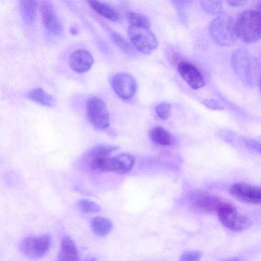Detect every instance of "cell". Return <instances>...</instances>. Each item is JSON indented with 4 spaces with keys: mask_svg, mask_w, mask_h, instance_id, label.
<instances>
[{
    "mask_svg": "<svg viewBox=\"0 0 261 261\" xmlns=\"http://www.w3.org/2000/svg\"><path fill=\"white\" fill-rule=\"evenodd\" d=\"M231 65L236 74L244 84L253 87L259 81L260 64L248 50L238 49L234 51L231 57Z\"/></svg>",
    "mask_w": 261,
    "mask_h": 261,
    "instance_id": "obj_1",
    "label": "cell"
},
{
    "mask_svg": "<svg viewBox=\"0 0 261 261\" xmlns=\"http://www.w3.org/2000/svg\"><path fill=\"white\" fill-rule=\"evenodd\" d=\"M237 37L247 43L256 42L261 39V13L248 10L242 12L235 22Z\"/></svg>",
    "mask_w": 261,
    "mask_h": 261,
    "instance_id": "obj_2",
    "label": "cell"
},
{
    "mask_svg": "<svg viewBox=\"0 0 261 261\" xmlns=\"http://www.w3.org/2000/svg\"><path fill=\"white\" fill-rule=\"evenodd\" d=\"M209 33L213 40L221 46L232 45L238 38L235 23L230 16L226 14H221L212 21Z\"/></svg>",
    "mask_w": 261,
    "mask_h": 261,
    "instance_id": "obj_3",
    "label": "cell"
},
{
    "mask_svg": "<svg viewBox=\"0 0 261 261\" xmlns=\"http://www.w3.org/2000/svg\"><path fill=\"white\" fill-rule=\"evenodd\" d=\"M217 213L222 224L231 230L241 231L251 224L249 218L240 214L235 206L229 203L223 201Z\"/></svg>",
    "mask_w": 261,
    "mask_h": 261,
    "instance_id": "obj_4",
    "label": "cell"
},
{
    "mask_svg": "<svg viewBox=\"0 0 261 261\" xmlns=\"http://www.w3.org/2000/svg\"><path fill=\"white\" fill-rule=\"evenodd\" d=\"M127 32L132 43L139 51L149 54L156 48L157 39L149 28L129 25Z\"/></svg>",
    "mask_w": 261,
    "mask_h": 261,
    "instance_id": "obj_5",
    "label": "cell"
},
{
    "mask_svg": "<svg viewBox=\"0 0 261 261\" xmlns=\"http://www.w3.org/2000/svg\"><path fill=\"white\" fill-rule=\"evenodd\" d=\"M86 112L89 122L95 128L102 130L109 126V113L105 102L99 97L93 96L89 98Z\"/></svg>",
    "mask_w": 261,
    "mask_h": 261,
    "instance_id": "obj_6",
    "label": "cell"
},
{
    "mask_svg": "<svg viewBox=\"0 0 261 261\" xmlns=\"http://www.w3.org/2000/svg\"><path fill=\"white\" fill-rule=\"evenodd\" d=\"M51 242V237L48 234L30 236L22 240L20 249L25 256L31 259H37L47 252Z\"/></svg>",
    "mask_w": 261,
    "mask_h": 261,
    "instance_id": "obj_7",
    "label": "cell"
},
{
    "mask_svg": "<svg viewBox=\"0 0 261 261\" xmlns=\"http://www.w3.org/2000/svg\"><path fill=\"white\" fill-rule=\"evenodd\" d=\"M229 191L233 197L241 202L250 204H261V187L239 182L231 185Z\"/></svg>",
    "mask_w": 261,
    "mask_h": 261,
    "instance_id": "obj_8",
    "label": "cell"
},
{
    "mask_svg": "<svg viewBox=\"0 0 261 261\" xmlns=\"http://www.w3.org/2000/svg\"><path fill=\"white\" fill-rule=\"evenodd\" d=\"M111 85L115 93L123 99L132 97L137 89V84L134 77L123 72L118 73L113 77Z\"/></svg>",
    "mask_w": 261,
    "mask_h": 261,
    "instance_id": "obj_9",
    "label": "cell"
},
{
    "mask_svg": "<svg viewBox=\"0 0 261 261\" xmlns=\"http://www.w3.org/2000/svg\"><path fill=\"white\" fill-rule=\"evenodd\" d=\"M190 199L194 206L207 213L217 212L223 201L217 196L204 192H194Z\"/></svg>",
    "mask_w": 261,
    "mask_h": 261,
    "instance_id": "obj_10",
    "label": "cell"
},
{
    "mask_svg": "<svg viewBox=\"0 0 261 261\" xmlns=\"http://www.w3.org/2000/svg\"><path fill=\"white\" fill-rule=\"evenodd\" d=\"M41 19L45 28L55 35L60 34L63 26L52 4L48 1H43L40 6Z\"/></svg>",
    "mask_w": 261,
    "mask_h": 261,
    "instance_id": "obj_11",
    "label": "cell"
},
{
    "mask_svg": "<svg viewBox=\"0 0 261 261\" xmlns=\"http://www.w3.org/2000/svg\"><path fill=\"white\" fill-rule=\"evenodd\" d=\"M177 71L180 76L191 88L198 89L205 85V81L202 74L191 63L181 62L178 65Z\"/></svg>",
    "mask_w": 261,
    "mask_h": 261,
    "instance_id": "obj_12",
    "label": "cell"
},
{
    "mask_svg": "<svg viewBox=\"0 0 261 261\" xmlns=\"http://www.w3.org/2000/svg\"><path fill=\"white\" fill-rule=\"evenodd\" d=\"M93 63L91 54L85 49H78L72 53L69 58V64L71 68L79 73L88 71Z\"/></svg>",
    "mask_w": 261,
    "mask_h": 261,
    "instance_id": "obj_13",
    "label": "cell"
},
{
    "mask_svg": "<svg viewBox=\"0 0 261 261\" xmlns=\"http://www.w3.org/2000/svg\"><path fill=\"white\" fill-rule=\"evenodd\" d=\"M79 260V253L74 242L69 237H64L61 241L58 261Z\"/></svg>",
    "mask_w": 261,
    "mask_h": 261,
    "instance_id": "obj_14",
    "label": "cell"
},
{
    "mask_svg": "<svg viewBox=\"0 0 261 261\" xmlns=\"http://www.w3.org/2000/svg\"><path fill=\"white\" fill-rule=\"evenodd\" d=\"M88 3L100 16L112 21H117L119 19V12L113 7L97 1H89Z\"/></svg>",
    "mask_w": 261,
    "mask_h": 261,
    "instance_id": "obj_15",
    "label": "cell"
},
{
    "mask_svg": "<svg viewBox=\"0 0 261 261\" xmlns=\"http://www.w3.org/2000/svg\"><path fill=\"white\" fill-rule=\"evenodd\" d=\"M149 137L154 143L161 146H169L174 142L171 134L161 126L152 128L149 132Z\"/></svg>",
    "mask_w": 261,
    "mask_h": 261,
    "instance_id": "obj_16",
    "label": "cell"
},
{
    "mask_svg": "<svg viewBox=\"0 0 261 261\" xmlns=\"http://www.w3.org/2000/svg\"><path fill=\"white\" fill-rule=\"evenodd\" d=\"M27 96L31 100L46 107H53L56 103L52 95L40 88L32 89L27 94Z\"/></svg>",
    "mask_w": 261,
    "mask_h": 261,
    "instance_id": "obj_17",
    "label": "cell"
},
{
    "mask_svg": "<svg viewBox=\"0 0 261 261\" xmlns=\"http://www.w3.org/2000/svg\"><path fill=\"white\" fill-rule=\"evenodd\" d=\"M118 147L109 144H99L91 147L87 152L88 161L110 156Z\"/></svg>",
    "mask_w": 261,
    "mask_h": 261,
    "instance_id": "obj_18",
    "label": "cell"
},
{
    "mask_svg": "<svg viewBox=\"0 0 261 261\" xmlns=\"http://www.w3.org/2000/svg\"><path fill=\"white\" fill-rule=\"evenodd\" d=\"M93 231L97 236L103 237L112 230L113 225L109 219L97 216L93 219L91 223Z\"/></svg>",
    "mask_w": 261,
    "mask_h": 261,
    "instance_id": "obj_19",
    "label": "cell"
},
{
    "mask_svg": "<svg viewBox=\"0 0 261 261\" xmlns=\"http://www.w3.org/2000/svg\"><path fill=\"white\" fill-rule=\"evenodd\" d=\"M21 13L23 20L28 24L33 23L36 18L37 2L21 1L20 2Z\"/></svg>",
    "mask_w": 261,
    "mask_h": 261,
    "instance_id": "obj_20",
    "label": "cell"
},
{
    "mask_svg": "<svg viewBox=\"0 0 261 261\" xmlns=\"http://www.w3.org/2000/svg\"><path fill=\"white\" fill-rule=\"evenodd\" d=\"M126 20L129 25L149 28L150 22L145 15L133 11H127L125 13Z\"/></svg>",
    "mask_w": 261,
    "mask_h": 261,
    "instance_id": "obj_21",
    "label": "cell"
},
{
    "mask_svg": "<svg viewBox=\"0 0 261 261\" xmlns=\"http://www.w3.org/2000/svg\"><path fill=\"white\" fill-rule=\"evenodd\" d=\"M117 155L121 166L120 174H125L129 172L135 164V159L134 156L128 153H121Z\"/></svg>",
    "mask_w": 261,
    "mask_h": 261,
    "instance_id": "obj_22",
    "label": "cell"
},
{
    "mask_svg": "<svg viewBox=\"0 0 261 261\" xmlns=\"http://www.w3.org/2000/svg\"><path fill=\"white\" fill-rule=\"evenodd\" d=\"M200 5L203 10L210 14H217L223 10L222 2L220 1H201Z\"/></svg>",
    "mask_w": 261,
    "mask_h": 261,
    "instance_id": "obj_23",
    "label": "cell"
},
{
    "mask_svg": "<svg viewBox=\"0 0 261 261\" xmlns=\"http://www.w3.org/2000/svg\"><path fill=\"white\" fill-rule=\"evenodd\" d=\"M77 205L81 211L86 213H94L101 210L100 205L96 202L88 199H81Z\"/></svg>",
    "mask_w": 261,
    "mask_h": 261,
    "instance_id": "obj_24",
    "label": "cell"
},
{
    "mask_svg": "<svg viewBox=\"0 0 261 261\" xmlns=\"http://www.w3.org/2000/svg\"><path fill=\"white\" fill-rule=\"evenodd\" d=\"M111 37L117 45L123 51L129 54L134 53L133 48L123 36L117 33H113L111 35Z\"/></svg>",
    "mask_w": 261,
    "mask_h": 261,
    "instance_id": "obj_25",
    "label": "cell"
},
{
    "mask_svg": "<svg viewBox=\"0 0 261 261\" xmlns=\"http://www.w3.org/2000/svg\"><path fill=\"white\" fill-rule=\"evenodd\" d=\"M155 112L160 119L167 120L171 115V106L165 102L160 103L155 107Z\"/></svg>",
    "mask_w": 261,
    "mask_h": 261,
    "instance_id": "obj_26",
    "label": "cell"
},
{
    "mask_svg": "<svg viewBox=\"0 0 261 261\" xmlns=\"http://www.w3.org/2000/svg\"><path fill=\"white\" fill-rule=\"evenodd\" d=\"M202 253L198 250H189L183 252L180 257V261H200Z\"/></svg>",
    "mask_w": 261,
    "mask_h": 261,
    "instance_id": "obj_27",
    "label": "cell"
},
{
    "mask_svg": "<svg viewBox=\"0 0 261 261\" xmlns=\"http://www.w3.org/2000/svg\"><path fill=\"white\" fill-rule=\"evenodd\" d=\"M244 142L247 147L261 154V143L251 139H245Z\"/></svg>",
    "mask_w": 261,
    "mask_h": 261,
    "instance_id": "obj_28",
    "label": "cell"
},
{
    "mask_svg": "<svg viewBox=\"0 0 261 261\" xmlns=\"http://www.w3.org/2000/svg\"><path fill=\"white\" fill-rule=\"evenodd\" d=\"M203 103L210 109L213 110H221L222 106L217 101L212 99H205L203 100Z\"/></svg>",
    "mask_w": 261,
    "mask_h": 261,
    "instance_id": "obj_29",
    "label": "cell"
},
{
    "mask_svg": "<svg viewBox=\"0 0 261 261\" xmlns=\"http://www.w3.org/2000/svg\"><path fill=\"white\" fill-rule=\"evenodd\" d=\"M227 4L232 7L243 6L247 3L245 1H226Z\"/></svg>",
    "mask_w": 261,
    "mask_h": 261,
    "instance_id": "obj_30",
    "label": "cell"
},
{
    "mask_svg": "<svg viewBox=\"0 0 261 261\" xmlns=\"http://www.w3.org/2000/svg\"><path fill=\"white\" fill-rule=\"evenodd\" d=\"M224 261H242V260L239 258H231L226 259Z\"/></svg>",
    "mask_w": 261,
    "mask_h": 261,
    "instance_id": "obj_31",
    "label": "cell"
},
{
    "mask_svg": "<svg viewBox=\"0 0 261 261\" xmlns=\"http://www.w3.org/2000/svg\"><path fill=\"white\" fill-rule=\"evenodd\" d=\"M83 261H96V260L95 258L92 257H89L86 258Z\"/></svg>",
    "mask_w": 261,
    "mask_h": 261,
    "instance_id": "obj_32",
    "label": "cell"
},
{
    "mask_svg": "<svg viewBox=\"0 0 261 261\" xmlns=\"http://www.w3.org/2000/svg\"><path fill=\"white\" fill-rule=\"evenodd\" d=\"M258 7L259 11L261 13V1L258 3Z\"/></svg>",
    "mask_w": 261,
    "mask_h": 261,
    "instance_id": "obj_33",
    "label": "cell"
},
{
    "mask_svg": "<svg viewBox=\"0 0 261 261\" xmlns=\"http://www.w3.org/2000/svg\"><path fill=\"white\" fill-rule=\"evenodd\" d=\"M259 90L261 93V76L259 81Z\"/></svg>",
    "mask_w": 261,
    "mask_h": 261,
    "instance_id": "obj_34",
    "label": "cell"
}]
</instances>
